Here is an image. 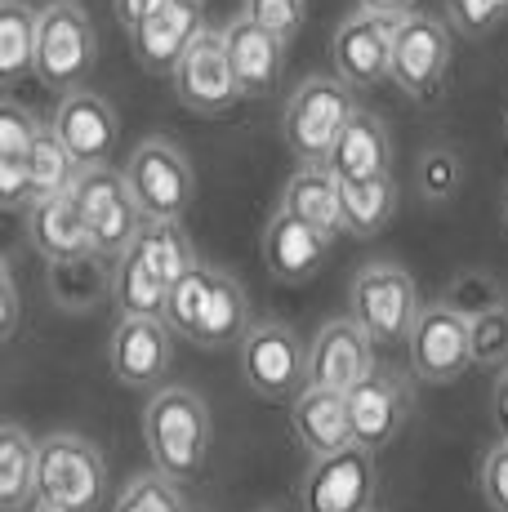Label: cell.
<instances>
[{
    "instance_id": "obj_1",
    "label": "cell",
    "mask_w": 508,
    "mask_h": 512,
    "mask_svg": "<svg viewBox=\"0 0 508 512\" xmlns=\"http://www.w3.org/2000/svg\"><path fill=\"white\" fill-rule=\"evenodd\" d=\"M143 446H148L152 468L179 486L201 477L214 446V423L205 401L192 388H156L143 406Z\"/></svg>"
},
{
    "instance_id": "obj_2",
    "label": "cell",
    "mask_w": 508,
    "mask_h": 512,
    "mask_svg": "<svg viewBox=\"0 0 508 512\" xmlns=\"http://www.w3.org/2000/svg\"><path fill=\"white\" fill-rule=\"evenodd\" d=\"M107 495V459L90 437L54 432L41 441L36 504L54 512H99Z\"/></svg>"
},
{
    "instance_id": "obj_3",
    "label": "cell",
    "mask_w": 508,
    "mask_h": 512,
    "mask_svg": "<svg viewBox=\"0 0 508 512\" xmlns=\"http://www.w3.org/2000/svg\"><path fill=\"white\" fill-rule=\"evenodd\" d=\"M72 201L94 236V250L112 263L139 241L143 223H148L139 201H134V187L125 179V170H112L107 161L81 165V174H76V183H72Z\"/></svg>"
},
{
    "instance_id": "obj_4",
    "label": "cell",
    "mask_w": 508,
    "mask_h": 512,
    "mask_svg": "<svg viewBox=\"0 0 508 512\" xmlns=\"http://www.w3.org/2000/svg\"><path fill=\"white\" fill-rule=\"evenodd\" d=\"M353 112L357 98L344 76H308L304 85H295V94L286 98V112H281L286 147L299 161H326Z\"/></svg>"
},
{
    "instance_id": "obj_5",
    "label": "cell",
    "mask_w": 508,
    "mask_h": 512,
    "mask_svg": "<svg viewBox=\"0 0 508 512\" xmlns=\"http://www.w3.org/2000/svg\"><path fill=\"white\" fill-rule=\"evenodd\" d=\"M99 41L94 23L76 0H54L41 9V41H36V81L54 94L81 90V81L94 72Z\"/></svg>"
},
{
    "instance_id": "obj_6",
    "label": "cell",
    "mask_w": 508,
    "mask_h": 512,
    "mask_svg": "<svg viewBox=\"0 0 508 512\" xmlns=\"http://www.w3.org/2000/svg\"><path fill=\"white\" fill-rule=\"evenodd\" d=\"M241 374L254 397L290 406L308 388V343L281 321H254L241 339Z\"/></svg>"
},
{
    "instance_id": "obj_7",
    "label": "cell",
    "mask_w": 508,
    "mask_h": 512,
    "mask_svg": "<svg viewBox=\"0 0 508 512\" xmlns=\"http://www.w3.org/2000/svg\"><path fill=\"white\" fill-rule=\"evenodd\" d=\"M406 357H410V374L419 383H433V388L455 383L473 366V321L446 299L424 303L415 317V330L406 339Z\"/></svg>"
},
{
    "instance_id": "obj_8",
    "label": "cell",
    "mask_w": 508,
    "mask_h": 512,
    "mask_svg": "<svg viewBox=\"0 0 508 512\" xmlns=\"http://www.w3.org/2000/svg\"><path fill=\"white\" fill-rule=\"evenodd\" d=\"M125 179H130L134 201H139L148 223H179L188 214L192 196H197L188 156L170 139H143L125 165Z\"/></svg>"
},
{
    "instance_id": "obj_9",
    "label": "cell",
    "mask_w": 508,
    "mask_h": 512,
    "mask_svg": "<svg viewBox=\"0 0 508 512\" xmlns=\"http://www.w3.org/2000/svg\"><path fill=\"white\" fill-rule=\"evenodd\" d=\"M353 317L366 326V334L375 343H406L419 317V290L415 277L397 263H366L353 277Z\"/></svg>"
},
{
    "instance_id": "obj_10",
    "label": "cell",
    "mask_w": 508,
    "mask_h": 512,
    "mask_svg": "<svg viewBox=\"0 0 508 512\" xmlns=\"http://www.w3.org/2000/svg\"><path fill=\"white\" fill-rule=\"evenodd\" d=\"M375 450L353 441L335 455H317L299 481V508L304 512H370L375 508Z\"/></svg>"
},
{
    "instance_id": "obj_11",
    "label": "cell",
    "mask_w": 508,
    "mask_h": 512,
    "mask_svg": "<svg viewBox=\"0 0 508 512\" xmlns=\"http://www.w3.org/2000/svg\"><path fill=\"white\" fill-rule=\"evenodd\" d=\"M451 72V27L433 14H410L397 23L393 41V85L415 103L442 94Z\"/></svg>"
},
{
    "instance_id": "obj_12",
    "label": "cell",
    "mask_w": 508,
    "mask_h": 512,
    "mask_svg": "<svg viewBox=\"0 0 508 512\" xmlns=\"http://www.w3.org/2000/svg\"><path fill=\"white\" fill-rule=\"evenodd\" d=\"M170 76H174L179 103L197 116H223L241 103V85H237V72H232L223 27H205Z\"/></svg>"
},
{
    "instance_id": "obj_13",
    "label": "cell",
    "mask_w": 508,
    "mask_h": 512,
    "mask_svg": "<svg viewBox=\"0 0 508 512\" xmlns=\"http://www.w3.org/2000/svg\"><path fill=\"white\" fill-rule=\"evenodd\" d=\"M406 18V14H402ZM397 14H375V9H357L339 23L330 58H335V76H344L353 90H370L379 81H393V41H397Z\"/></svg>"
},
{
    "instance_id": "obj_14",
    "label": "cell",
    "mask_w": 508,
    "mask_h": 512,
    "mask_svg": "<svg viewBox=\"0 0 508 512\" xmlns=\"http://www.w3.org/2000/svg\"><path fill=\"white\" fill-rule=\"evenodd\" d=\"M174 361V330L165 317H121L107 339V366L121 388L156 392Z\"/></svg>"
},
{
    "instance_id": "obj_15",
    "label": "cell",
    "mask_w": 508,
    "mask_h": 512,
    "mask_svg": "<svg viewBox=\"0 0 508 512\" xmlns=\"http://www.w3.org/2000/svg\"><path fill=\"white\" fill-rule=\"evenodd\" d=\"M379 343L366 334L357 317H339L326 321L308 343V383L312 388H335V392H353L370 370L379 366L375 361Z\"/></svg>"
},
{
    "instance_id": "obj_16",
    "label": "cell",
    "mask_w": 508,
    "mask_h": 512,
    "mask_svg": "<svg viewBox=\"0 0 508 512\" xmlns=\"http://www.w3.org/2000/svg\"><path fill=\"white\" fill-rule=\"evenodd\" d=\"M348 410H353V432L361 446L384 450L402 432V423L410 415L406 374H397L393 366H375L348 392Z\"/></svg>"
},
{
    "instance_id": "obj_17",
    "label": "cell",
    "mask_w": 508,
    "mask_h": 512,
    "mask_svg": "<svg viewBox=\"0 0 508 512\" xmlns=\"http://www.w3.org/2000/svg\"><path fill=\"white\" fill-rule=\"evenodd\" d=\"M205 32V5L201 0H165L148 18L130 32L134 58L148 72H174L179 58L188 54V45Z\"/></svg>"
},
{
    "instance_id": "obj_18",
    "label": "cell",
    "mask_w": 508,
    "mask_h": 512,
    "mask_svg": "<svg viewBox=\"0 0 508 512\" xmlns=\"http://www.w3.org/2000/svg\"><path fill=\"white\" fill-rule=\"evenodd\" d=\"M50 125L81 165H103L116 147V134H121L116 107L103 94H90V90H67L58 98Z\"/></svg>"
},
{
    "instance_id": "obj_19",
    "label": "cell",
    "mask_w": 508,
    "mask_h": 512,
    "mask_svg": "<svg viewBox=\"0 0 508 512\" xmlns=\"http://www.w3.org/2000/svg\"><path fill=\"white\" fill-rule=\"evenodd\" d=\"M326 250H330V236L317 232L308 219H299L286 205H281L268 219V228H263V263H268L272 281H281V285L312 281L321 259H326Z\"/></svg>"
},
{
    "instance_id": "obj_20",
    "label": "cell",
    "mask_w": 508,
    "mask_h": 512,
    "mask_svg": "<svg viewBox=\"0 0 508 512\" xmlns=\"http://www.w3.org/2000/svg\"><path fill=\"white\" fill-rule=\"evenodd\" d=\"M223 41H228V58H232V72H237L241 98H268L277 90L281 67H286V49H290L277 32H268L250 14H241L223 27Z\"/></svg>"
},
{
    "instance_id": "obj_21",
    "label": "cell",
    "mask_w": 508,
    "mask_h": 512,
    "mask_svg": "<svg viewBox=\"0 0 508 512\" xmlns=\"http://www.w3.org/2000/svg\"><path fill=\"white\" fill-rule=\"evenodd\" d=\"M290 428H295L299 446H304L312 459L353 446L357 432H353V410H348V392L312 388L308 383V388L290 401Z\"/></svg>"
},
{
    "instance_id": "obj_22",
    "label": "cell",
    "mask_w": 508,
    "mask_h": 512,
    "mask_svg": "<svg viewBox=\"0 0 508 512\" xmlns=\"http://www.w3.org/2000/svg\"><path fill=\"white\" fill-rule=\"evenodd\" d=\"M27 241H32V250L50 263L99 254L94 250L90 228H85V219H81V210H76V201H72V192L50 196V201H36L32 210H27Z\"/></svg>"
},
{
    "instance_id": "obj_23",
    "label": "cell",
    "mask_w": 508,
    "mask_h": 512,
    "mask_svg": "<svg viewBox=\"0 0 508 512\" xmlns=\"http://www.w3.org/2000/svg\"><path fill=\"white\" fill-rule=\"evenodd\" d=\"M281 205L308 219L317 232H326L330 241L344 232V179L326 161H299V170L286 179Z\"/></svg>"
},
{
    "instance_id": "obj_24",
    "label": "cell",
    "mask_w": 508,
    "mask_h": 512,
    "mask_svg": "<svg viewBox=\"0 0 508 512\" xmlns=\"http://www.w3.org/2000/svg\"><path fill=\"white\" fill-rule=\"evenodd\" d=\"M326 165L339 179H375V174H393V139H388V125L375 112H357L348 116L344 134L330 147Z\"/></svg>"
},
{
    "instance_id": "obj_25",
    "label": "cell",
    "mask_w": 508,
    "mask_h": 512,
    "mask_svg": "<svg viewBox=\"0 0 508 512\" xmlns=\"http://www.w3.org/2000/svg\"><path fill=\"white\" fill-rule=\"evenodd\" d=\"M250 299L228 272L210 268V285H205V303H201V321L192 343L197 348H232L250 334Z\"/></svg>"
},
{
    "instance_id": "obj_26",
    "label": "cell",
    "mask_w": 508,
    "mask_h": 512,
    "mask_svg": "<svg viewBox=\"0 0 508 512\" xmlns=\"http://www.w3.org/2000/svg\"><path fill=\"white\" fill-rule=\"evenodd\" d=\"M165 299H170V281L152 263V254L143 250V241H134L121 259L112 263V303L121 317H161Z\"/></svg>"
},
{
    "instance_id": "obj_27",
    "label": "cell",
    "mask_w": 508,
    "mask_h": 512,
    "mask_svg": "<svg viewBox=\"0 0 508 512\" xmlns=\"http://www.w3.org/2000/svg\"><path fill=\"white\" fill-rule=\"evenodd\" d=\"M36 472H41V441H32L18 423L0 428V508L27 512L36 504Z\"/></svg>"
},
{
    "instance_id": "obj_28",
    "label": "cell",
    "mask_w": 508,
    "mask_h": 512,
    "mask_svg": "<svg viewBox=\"0 0 508 512\" xmlns=\"http://www.w3.org/2000/svg\"><path fill=\"white\" fill-rule=\"evenodd\" d=\"M36 41H41V14L23 0H0V85L5 90L36 72Z\"/></svg>"
},
{
    "instance_id": "obj_29",
    "label": "cell",
    "mask_w": 508,
    "mask_h": 512,
    "mask_svg": "<svg viewBox=\"0 0 508 512\" xmlns=\"http://www.w3.org/2000/svg\"><path fill=\"white\" fill-rule=\"evenodd\" d=\"M112 259L103 254H85V259H67V263H50V294L58 308L67 312H90L103 299H112Z\"/></svg>"
},
{
    "instance_id": "obj_30",
    "label": "cell",
    "mask_w": 508,
    "mask_h": 512,
    "mask_svg": "<svg viewBox=\"0 0 508 512\" xmlns=\"http://www.w3.org/2000/svg\"><path fill=\"white\" fill-rule=\"evenodd\" d=\"M397 214V183L393 174L375 179H344V232L348 236H379Z\"/></svg>"
},
{
    "instance_id": "obj_31",
    "label": "cell",
    "mask_w": 508,
    "mask_h": 512,
    "mask_svg": "<svg viewBox=\"0 0 508 512\" xmlns=\"http://www.w3.org/2000/svg\"><path fill=\"white\" fill-rule=\"evenodd\" d=\"M27 174H32L36 201H50V196L72 192L76 174H81V161L67 152V143L54 134V125H45V130L36 134L32 152H27Z\"/></svg>"
},
{
    "instance_id": "obj_32",
    "label": "cell",
    "mask_w": 508,
    "mask_h": 512,
    "mask_svg": "<svg viewBox=\"0 0 508 512\" xmlns=\"http://www.w3.org/2000/svg\"><path fill=\"white\" fill-rule=\"evenodd\" d=\"M139 241H143V250L152 254L156 268L165 272V281L170 285L197 268V250H192L188 232H183V219L179 223H143Z\"/></svg>"
},
{
    "instance_id": "obj_33",
    "label": "cell",
    "mask_w": 508,
    "mask_h": 512,
    "mask_svg": "<svg viewBox=\"0 0 508 512\" xmlns=\"http://www.w3.org/2000/svg\"><path fill=\"white\" fill-rule=\"evenodd\" d=\"M112 512H192L188 499H183L179 481H170L165 472H143L130 486L116 495Z\"/></svg>"
},
{
    "instance_id": "obj_34",
    "label": "cell",
    "mask_w": 508,
    "mask_h": 512,
    "mask_svg": "<svg viewBox=\"0 0 508 512\" xmlns=\"http://www.w3.org/2000/svg\"><path fill=\"white\" fill-rule=\"evenodd\" d=\"M205 285H210V268L197 263L188 277H179V281L170 285V299H165V312H161V317L170 321V330L179 334V339H188V343H192V334H197V321H201Z\"/></svg>"
},
{
    "instance_id": "obj_35",
    "label": "cell",
    "mask_w": 508,
    "mask_h": 512,
    "mask_svg": "<svg viewBox=\"0 0 508 512\" xmlns=\"http://www.w3.org/2000/svg\"><path fill=\"white\" fill-rule=\"evenodd\" d=\"M473 366L486 370L508 366V303L473 317Z\"/></svg>"
},
{
    "instance_id": "obj_36",
    "label": "cell",
    "mask_w": 508,
    "mask_h": 512,
    "mask_svg": "<svg viewBox=\"0 0 508 512\" xmlns=\"http://www.w3.org/2000/svg\"><path fill=\"white\" fill-rule=\"evenodd\" d=\"M446 303L459 308L468 321H473V317H482V312L500 308L504 290H500V281H495L491 272H459V277L446 285Z\"/></svg>"
},
{
    "instance_id": "obj_37",
    "label": "cell",
    "mask_w": 508,
    "mask_h": 512,
    "mask_svg": "<svg viewBox=\"0 0 508 512\" xmlns=\"http://www.w3.org/2000/svg\"><path fill=\"white\" fill-rule=\"evenodd\" d=\"M41 130L45 125L36 121L27 107H18L14 98H5V107H0V161H27V152H32V143Z\"/></svg>"
},
{
    "instance_id": "obj_38",
    "label": "cell",
    "mask_w": 508,
    "mask_h": 512,
    "mask_svg": "<svg viewBox=\"0 0 508 512\" xmlns=\"http://www.w3.org/2000/svg\"><path fill=\"white\" fill-rule=\"evenodd\" d=\"M241 14H250L254 23H263L268 32H277L281 41H295L299 32H304V18H308V0H246V9Z\"/></svg>"
},
{
    "instance_id": "obj_39",
    "label": "cell",
    "mask_w": 508,
    "mask_h": 512,
    "mask_svg": "<svg viewBox=\"0 0 508 512\" xmlns=\"http://www.w3.org/2000/svg\"><path fill=\"white\" fill-rule=\"evenodd\" d=\"M477 490H482L486 508L508 512V437H500L477 464Z\"/></svg>"
},
{
    "instance_id": "obj_40",
    "label": "cell",
    "mask_w": 508,
    "mask_h": 512,
    "mask_svg": "<svg viewBox=\"0 0 508 512\" xmlns=\"http://www.w3.org/2000/svg\"><path fill=\"white\" fill-rule=\"evenodd\" d=\"M446 14H451L455 32L486 36L504 18V5H500V0H446Z\"/></svg>"
},
{
    "instance_id": "obj_41",
    "label": "cell",
    "mask_w": 508,
    "mask_h": 512,
    "mask_svg": "<svg viewBox=\"0 0 508 512\" xmlns=\"http://www.w3.org/2000/svg\"><path fill=\"white\" fill-rule=\"evenodd\" d=\"M459 156L451 147H433V152L424 156V170H419V183H424L428 196H437V201H446V196L459 187Z\"/></svg>"
},
{
    "instance_id": "obj_42",
    "label": "cell",
    "mask_w": 508,
    "mask_h": 512,
    "mask_svg": "<svg viewBox=\"0 0 508 512\" xmlns=\"http://www.w3.org/2000/svg\"><path fill=\"white\" fill-rule=\"evenodd\" d=\"M0 205H5L9 214L36 205V187H32V174H27V161H0Z\"/></svg>"
},
{
    "instance_id": "obj_43",
    "label": "cell",
    "mask_w": 508,
    "mask_h": 512,
    "mask_svg": "<svg viewBox=\"0 0 508 512\" xmlns=\"http://www.w3.org/2000/svg\"><path fill=\"white\" fill-rule=\"evenodd\" d=\"M156 5H165V0H112V9H116V18L125 23V32H134V27H139Z\"/></svg>"
},
{
    "instance_id": "obj_44",
    "label": "cell",
    "mask_w": 508,
    "mask_h": 512,
    "mask_svg": "<svg viewBox=\"0 0 508 512\" xmlns=\"http://www.w3.org/2000/svg\"><path fill=\"white\" fill-rule=\"evenodd\" d=\"M0 285H5V339L18 330V290H14V268H9V259H5V268H0Z\"/></svg>"
},
{
    "instance_id": "obj_45",
    "label": "cell",
    "mask_w": 508,
    "mask_h": 512,
    "mask_svg": "<svg viewBox=\"0 0 508 512\" xmlns=\"http://www.w3.org/2000/svg\"><path fill=\"white\" fill-rule=\"evenodd\" d=\"M491 406H495V432H500V437H508V366L500 370V379H495Z\"/></svg>"
},
{
    "instance_id": "obj_46",
    "label": "cell",
    "mask_w": 508,
    "mask_h": 512,
    "mask_svg": "<svg viewBox=\"0 0 508 512\" xmlns=\"http://www.w3.org/2000/svg\"><path fill=\"white\" fill-rule=\"evenodd\" d=\"M361 9H375V14H410V9H415V0H357Z\"/></svg>"
},
{
    "instance_id": "obj_47",
    "label": "cell",
    "mask_w": 508,
    "mask_h": 512,
    "mask_svg": "<svg viewBox=\"0 0 508 512\" xmlns=\"http://www.w3.org/2000/svg\"><path fill=\"white\" fill-rule=\"evenodd\" d=\"M32 512H54V508H45V504H36V508H32Z\"/></svg>"
},
{
    "instance_id": "obj_48",
    "label": "cell",
    "mask_w": 508,
    "mask_h": 512,
    "mask_svg": "<svg viewBox=\"0 0 508 512\" xmlns=\"http://www.w3.org/2000/svg\"><path fill=\"white\" fill-rule=\"evenodd\" d=\"M500 5H504V14H508V0H500Z\"/></svg>"
},
{
    "instance_id": "obj_49",
    "label": "cell",
    "mask_w": 508,
    "mask_h": 512,
    "mask_svg": "<svg viewBox=\"0 0 508 512\" xmlns=\"http://www.w3.org/2000/svg\"><path fill=\"white\" fill-rule=\"evenodd\" d=\"M504 134H508V116H504Z\"/></svg>"
},
{
    "instance_id": "obj_50",
    "label": "cell",
    "mask_w": 508,
    "mask_h": 512,
    "mask_svg": "<svg viewBox=\"0 0 508 512\" xmlns=\"http://www.w3.org/2000/svg\"><path fill=\"white\" fill-rule=\"evenodd\" d=\"M370 512H379V508H370Z\"/></svg>"
},
{
    "instance_id": "obj_51",
    "label": "cell",
    "mask_w": 508,
    "mask_h": 512,
    "mask_svg": "<svg viewBox=\"0 0 508 512\" xmlns=\"http://www.w3.org/2000/svg\"><path fill=\"white\" fill-rule=\"evenodd\" d=\"M268 512H272V508H268Z\"/></svg>"
}]
</instances>
